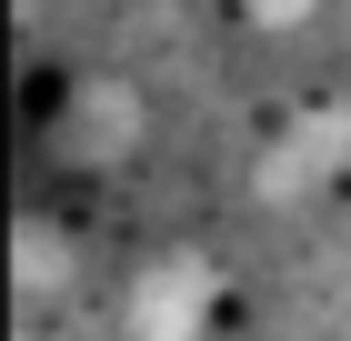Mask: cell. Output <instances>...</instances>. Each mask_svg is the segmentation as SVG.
I'll list each match as a JSON object with an SVG mask.
<instances>
[{
	"instance_id": "1",
	"label": "cell",
	"mask_w": 351,
	"mask_h": 341,
	"mask_svg": "<svg viewBox=\"0 0 351 341\" xmlns=\"http://www.w3.org/2000/svg\"><path fill=\"white\" fill-rule=\"evenodd\" d=\"M221 271L211 261H191V251H171L161 271H141V291H131V331L141 341H201L221 321Z\"/></svg>"
},
{
	"instance_id": "3",
	"label": "cell",
	"mask_w": 351,
	"mask_h": 341,
	"mask_svg": "<svg viewBox=\"0 0 351 341\" xmlns=\"http://www.w3.org/2000/svg\"><path fill=\"white\" fill-rule=\"evenodd\" d=\"M251 21H301V10H322V0H241Z\"/></svg>"
},
{
	"instance_id": "2",
	"label": "cell",
	"mask_w": 351,
	"mask_h": 341,
	"mask_svg": "<svg viewBox=\"0 0 351 341\" xmlns=\"http://www.w3.org/2000/svg\"><path fill=\"white\" fill-rule=\"evenodd\" d=\"M131 141H141V91H121V80H71L60 151H71V161H121Z\"/></svg>"
}]
</instances>
